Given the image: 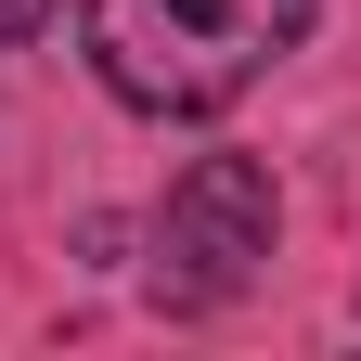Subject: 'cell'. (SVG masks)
I'll use <instances>...</instances> for the list:
<instances>
[{"mask_svg":"<svg viewBox=\"0 0 361 361\" xmlns=\"http://www.w3.org/2000/svg\"><path fill=\"white\" fill-rule=\"evenodd\" d=\"M310 39V0H90V65L129 116H219Z\"/></svg>","mask_w":361,"mask_h":361,"instance_id":"cell-1","label":"cell"},{"mask_svg":"<svg viewBox=\"0 0 361 361\" xmlns=\"http://www.w3.org/2000/svg\"><path fill=\"white\" fill-rule=\"evenodd\" d=\"M271 233H284L271 168L258 155H194L168 180V207H155V297L168 310H233L271 271Z\"/></svg>","mask_w":361,"mask_h":361,"instance_id":"cell-2","label":"cell"},{"mask_svg":"<svg viewBox=\"0 0 361 361\" xmlns=\"http://www.w3.org/2000/svg\"><path fill=\"white\" fill-rule=\"evenodd\" d=\"M52 13H65V0H0V52H13V39H39Z\"/></svg>","mask_w":361,"mask_h":361,"instance_id":"cell-3","label":"cell"}]
</instances>
